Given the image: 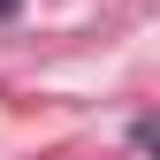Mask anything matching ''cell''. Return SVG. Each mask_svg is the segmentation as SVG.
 Returning <instances> with one entry per match:
<instances>
[{
    "mask_svg": "<svg viewBox=\"0 0 160 160\" xmlns=\"http://www.w3.org/2000/svg\"><path fill=\"white\" fill-rule=\"evenodd\" d=\"M15 8H23V0H0V15H15Z\"/></svg>",
    "mask_w": 160,
    "mask_h": 160,
    "instance_id": "1",
    "label": "cell"
}]
</instances>
